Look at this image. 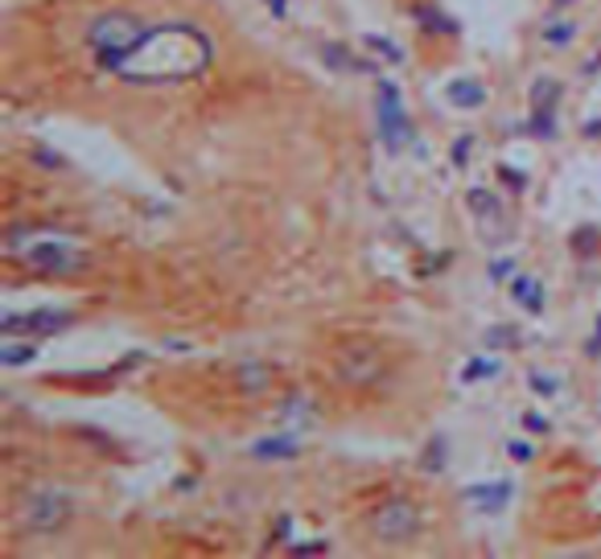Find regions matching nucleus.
I'll list each match as a JSON object with an SVG mask.
<instances>
[{
	"instance_id": "35",
	"label": "nucleus",
	"mask_w": 601,
	"mask_h": 559,
	"mask_svg": "<svg viewBox=\"0 0 601 559\" xmlns=\"http://www.w3.org/2000/svg\"><path fill=\"white\" fill-rule=\"evenodd\" d=\"M593 66H601V58H598V62H589V71H593Z\"/></svg>"
},
{
	"instance_id": "3",
	"label": "nucleus",
	"mask_w": 601,
	"mask_h": 559,
	"mask_svg": "<svg viewBox=\"0 0 601 559\" xmlns=\"http://www.w3.org/2000/svg\"><path fill=\"white\" fill-rule=\"evenodd\" d=\"M148 25L141 21L136 13H100L91 17L87 25V45L91 54H95V62H100L103 71H116L128 62V58L136 54V45L145 42Z\"/></svg>"
},
{
	"instance_id": "14",
	"label": "nucleus",
	"mask_w": 601,
	"mask_h": 559,
	"mask_svg": "<svg viewBox=\"0 0 601 559\" xmlns=\"http://www.w3.org/2000/svg\"><path fill=\"white\" fill-rule=\"evenodd\" d=\"M466 201H469V210H474V218H478V222H486V218H499V215H502L499 198H495L490 189H469Z\"/></svg>"
},
{
	"instance_id": "6",
	"label": "nucleus",
	"mask_w": 601,
	"mask_h": 559,
	"mask_svg": "<svg viewBox=\"0 0 601 559\" xmlns=\"http://www.w3.org/2000/svg\"><path fill=\"white\" fill-rule=\"evenodd\" d=\"M380 136L392 153H400V148L412 141L408 115L400 107V91L396 83H387V79H380Z\"/></svg>"
},
{
	"instance_id": "20",
	"label": "nucleus",
	"mask_w": 601,
	"mask_h": 559,
	"mask_svg": "<svg viewBox=\"0 0 601 559\" xmlns=\"http://www.w3.org/2000/svg\"><path fill=\"white\" fill-rule=\"evenodd\" d=\"M577 38V25L572 21H552V25L543 29V42L548 45H569Z\"/></svg>"
},
{
	"instance_id": "26",
	"label": "nucleus",
	"mask_w": 601,
	"mask_h": 559,
	"mask_svg": "<svg viewBox=\"0 0 601 559\" xmlns=\"http://www.w3.org/2000/svg\"><path fill=\"white\" fill-rule=\"evenodd\" d=\"M531 387H536V391H540V395H543V400H552V395H557V383H552V379H548V374H531Z\"/></svg>"
},
{
	"instance_id": "21",
	"label": "nucleus",
	"mask_w": 601,
	"mask_h": 559,
	"mask_svg": "<svg viewBox=\"0 0 601 559\" xmlns=\"http://www.w3.org/2000/svg\"><path fill=\"white\" fill-rule=\"evenodd\" d=\"M531 136H552L557 132V120H552V107H536V115L528 120Z\"/></svg>"
},
{
	"instance_id": "24",
	"label": "nucleus",
	"mask_w": 601,
	"mask_h": 559,
	"mask_svg": "<svg viewBox=\"0 0 601 559\" xmlns=\"http://www.w3.org/2000/svg\"><path fill=\"white\" fill-rule=\"evenodd\" d=\"M289 551H293V556H325L330 544H325V539H309V544H293Z\"/></svg>"
},
{
	"instance_id": "22",
	"label": "nucleus",
	"mask_w": 601,
	"mask_h": 559,
	"mask_svg": "<svg viewBox=\"0 0 601 559\" xmlns=\"http://www.w3.org/2000/svg\"><path fill=\"white\" fill-rule=\"evenodd\" d=\"M416 17H421V25L437 29V33H457V21H445V13H437V9H416Z\"/></svg>"
},
{
	"instance_id": "5",
	"label": "nucleus",
	"mask_w": 601,
	"mask_h": 559,
	"mask_svg": "<svg viewBox=\"0 0 601 559\" xmlns=\"http://www.w3.org/2000/svg\"><path fill=\"white\" fill-rule=\"evenodd\" d=\"M371 531H375L380 544H392V547L408 544V539H416V531H421V515H416L412 503H387L371 515Z\"/></svg>"
},
{
	"instance_id": "32",
	"label": "nucleus",
	"mask_w": 601,
	"mask_h": 559,
	"mask_svg": "<svg viewBox=\"0 0 601 559\" xmlns=\"http://www.w3.org/2000/svg\"><path fill=\"white\" fill-rule=\"evenodd\" d=\"M268 9H272V17H284V9H289V0H268Z\"/></svg>"
},
{
	"instance_id": "30",
	"label": "nucleus",
	"mask_w": 601,
	"mask_h": 559,
	"mask_svg": "<svg viewBox=\"0 0 601 559\" xmlns=\"http://www.w3.org/2000/svg\"><path fill=\"white\" fill-rule=\"evenodd\" d=\"M502 177L511 182V189H524V186H528V173H519V169H502Z\"/></svg>"
},
{
	"instance_id": "27",
	"label": "nucleus",
	"mask_w": 601,
	"mask_h": 559,
	"mask_svg": "<svg viewBox=\"0 0 601 559\" xmlns=\"http://www.w3.org/2000/svg\"><path fill=\"white\" fill-rule=\"evenodd\" d=\"M515 272V263L511 259H495V263H490V268H486V276H490V280H507V276Z\"/></svg>"
},
{
	"instance_id": "12",
	"label": "nucleus",
	"mask_w": 601,
	"mask_h": 559,
	"mask_svg": "<svg viewBox=\"0 0 601 559\" xmlns=\"http://www.w3.org/2000/svg\"><path fill=\"white\" fill-rule=\"evenodd\" d=\"M445 95H449V103H457V107H483L486 103L483 83H474V79H454V83L445 86Z\"/></svg>"
},
{
	"instance_id": "4",
	"label": "nucleus",
	"mask_w": 601,
	"mask_h": 559,
	"mask_svg": "<svg viewBox=\"0 0 601 559\" xmlns=\"http://www.w3.org/2000/svg\"><path fill=\"white\" fill-rule=\"evenodd\" d=\"M71 515H74L71 498L59 494V489H33V494L21 498V510H17V518L25 522V531H38V535L62 531V527L71 522Z\"/></svg>"
},
{
	"instance_id": "7",
	"label": "nucleus",
	"mask_w": 601,
	"mask_h": 559,
	"mask_svg": "<svg viewBox=\"0 0 601 559\" xmlns=\"http://www.w3.org/2000/svg\"><path fill=\"white\" fill-rule=\"evenodd\" d=\"M71 325V313L66 309H33V313H9L0 321V333L4 338H17V333H30V338H45V333H59Z\"/></svg>"
},
{
	"instance_id": "13",
	"label": "nucleus",
	"mask_w": 601,
	"mask_h": 559,
	"mask_svg": "<svg viewBox=\"0 0 601 559\" xmlns=\"http://www.w3.org/2000/svg\"><path fill=\"white\" fill-rule=\"evenodd\" d=\"M235 374H239V391H248V395H260V391H268V383H272V371L260 366V362H243Z\"/></svg>"
},
{
	"instance_id": "11",
	"label": "nucleus",
	"mask_w": 601,
	"mask_h": 559,
	"mask_svg": "<svg viewBox=\"0 0 601 559\" xmlns=\"http://www.w3.org/2000/svg\"><path fill=\"white\" fill-rule=\"evenodd\" d=\"M511 297L524 304L528 313H543V284L536 280V276H515Z\"/></svg>"
},
{
	"instance_id": "2",
	"label": "nucleus",
	"mask_w": 601,
	"mask_h": 559,
	"mask_svg": "<svg viewBox=\"0 0 601 559\" xmlns=\"http://www.w3.org/2000/svg\"><path fill=\"white\" fill-rule=\"evenodd\" d=\"M9 256H17L21 263H30L33 272L45 276H74L87 268V251L83 244H74L59 230L45 227H13L9 230Z\"/></svg>"
},
{
	"instance_id": "8",
	"label": "nucleus",
	"mask_w": 601,
	"mask_h": 559,
	"mask_svg": "<svg viewBox=\"0 0 601 559\" xmlns=\"http://www.w3.org/2000/svg\"><path fill=\"white\" fill-rule=\"evenodd\" d=\"M338 374H342V383L363 387V383H375V379H380L383 362L371 345H346V354H342V362H338Z\"/></svg>"
},
{
	"instance_id": "18",
	"label": "nucleus",
	"mask_w": 601,
	"mask_h": 559,
	"mask_svg": "<svg viewBox=\"0 0 601 559\" xmlns=\"http://www.w3.org/2000/svg\"><path fill=\"white\" fill-rule=\"evenodd\" d=\"M499 362L495 359H474L466 366V371H462V383H483V379H499Z\"/></svg>"
},
{
	"instance_id": "9",
	"label": "nucleus",
	"mask_w": 601,
	"mask_h": 559,
	"mask_svg": "<svg viewBox=\"0 0 601 559\" xmlns=\"http://www.w3.org/2000/svg\"><path fill=\"white\" fill-rule=\"evenodd\" d=\"M466 503H474L483 515H499V510H507V503H511V482H486V486H469L466 489Z\"/></svg>"
},
{
	"instance_id": "25",
	"label": "nucleus",
	"mask_w": 601,
	"mask_h": 559,
	"mask_svg": "<svg viewBox=\"0 0 601 559\" xmlns=\"http://www.w3.org/2000/svg\"><path fill=\"white\" fill-rule=\"evenodd\" d=\"M507 453H511V460H531L536 457V445H531V441H511Z\"/></svg>"
},
{
	"instance_id": "28",
	"label": "nucleus",
	"mask_w": 601,
	"mask_h": 559,
	"mask_svg": "<svg viewBox=\"0 0 601 559\" xmlns=\"http://www.w3.org/2000/svg\"><path fill=\"white\" fill-rule=\"evenodd\" d=\"M469 144H474V141H469V136H462V141H454V165H466V161H469Z\"/></svg>"
},
{
	"instance_id": "29",
	"label": "nucleus",
	"mask_w": 601,
	"mask_h": 559,
	"mask_svg": "<svg viewBox=\"0 0 601 559\" xmlns=\"http://www.w3.org/2000/svg\"><path fill=\"white\" fill-rule=\"evenodd\" d=\"M586 354L589 359H601V317H598V325H593V338H589Z\"/></svg>"
},
{
	"instance_id": "33",
	"label": "nucleus",
	"mask_w": 601,
	"mask_h": 559,
	"mask_svg": "<svg viewBox=\"0 0 601 559\" xmlns=\"http://www.w3.org/2000/svg\"><path fill=\"white\" fill-rule=\"evenodd\" d=\"M38 161H42V165H62V161L54 157V153H45V148H38Z\"/></svg>"
},
{
	"instance_id": "17",
	"label": "nucleus",
	"mask_w": 601,
	"mask_h": 559,
	"mask_svg": "<svg viewBox=\"0 0 601 559\" xmlns=\"http://www.w3.org/2000/svg\"><path fill=\"white\" fill-rule=\"evenodd\" d=\"M560 95H564V86L557 79H540V83L531 86V107H557Z\"/></svg>"
},
{
	"instance_id": "1",
	"label": "nucleus",
	"mask_w": 601,
	"mask_h": 559,
	"mask_svg": "<svg viewBox=\"0 0 601 559\" xmlns=\"http://www.w3.org/2000/svg\"><path fill=\"white\" fill-rule=\"evenodd\" d=\"M210 54L215 45L203 29L194 25H162L148 29L145 42L136 45V54L120 66V74L128 83H182V79H194L210 66Z\"/></svg>"
},
{
	"instance_id": "19",
	"label": "nucleus",
	"mask_w": 601,
	"mask_h": 559,
	"mask_svg": "<svg viewBox=\"0 0 601 559\" xmlns=\"http://www.w3.org/2000/svg\"><path fill=\"white\" fill-rule=\"evenodd\" d=\"M363 45H371V50H375V54L383 58V62H404V50H400L396 42H387V38H380V33H367V38H363Z\"/></svg>"
},
{
	"instance_id": "16",
	"label": "nucleus",
	"mask_w": 601,
	"mask_h": 559,
	"mask_svg": "<svg viewBox=\"0 0 601 559\" xmlns=\"http://www.w3.org/2000/svg\"><path fill=\"white\" fill-rule=\"evenodd\" d=\"M38 359V345L30 342H9V345H0V366H25V362Z\"/></svg>"
},
{
	"instance_id": "10",
	"label": "nucleus",
	"mask_w": 601,
	"mask_h": 559,
	"mask_svg": "<svg viewBox=\"0 0 601 559\" xmlns=\"http://www.w3.org/2000/svg\"><path fill=\"white\" fill-rule=\"evenodd\" d=\"M297 453H301V445L293 436H268V441H256V448H251L256 460H293Z\"/></svg>"
},
{
	"instance_id": "34",
	"label": "nucleus",
	"mask_w": 601,
	"mask_h": 559,
	"mask_svg": "<svg viewBox=\"0 0 601 559\" xmlns=\"http://www.w3.org/2000/svg\"><path fill=\"white\" fill-rule=\"evenodd\" d=\"M581 132H586V136H601V120H589V124H586Z\"/></svg>"
},
{
	"instance_id": "15",
	"label": "nucleus",
	"mask_w": 601,
	"mask_h": 559,
	"mask_svg": "<svg viewBox=\"0 0 601 559\" xmlns=\"http://www.w3.org/2000/svg\"><path fill=\"white\" fill-rule=\"evenodd\" d=\"M322 58H325V66H334V71H367V62L351 58L346 54V45H338V42H325Z\"/></svg>"
},
{
	"instance_id": "31",
	"label": "nucleus",
	"mask_w": 601,
	"mask_h": 559,
	"mask_svg": "<svg viewBox=\"0 0 601 559\" xmlns=\"http://www.w3.org/2000/svg\"><path fill=\"white\" fill-rule=\"evenodd\" d=\"M524 428H528V432H548V420L528 416V412H524Z\"/></svg>"
},
{
	"instance_id": "23",
	"label": "nucleus",
	"mask_w": 601,
	"mask_h": 559,
	"mask_svg": "<svg viewBox=\"0 0 601 559\" xmlns=\"http://www.w3.org/2000/svg\"><path fill=\"white\" fill-rule=\"evenodd\" d=\"M519 342V330L515 325H495V330H486V345H515Z\"/></svg>"
}]
</instances>
